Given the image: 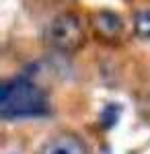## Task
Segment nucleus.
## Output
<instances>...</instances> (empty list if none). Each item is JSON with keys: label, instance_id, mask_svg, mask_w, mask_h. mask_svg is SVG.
Returning <instances> with one entry per match:
<instances>
[{"label": "nucleus", "instance_id": "obj_3", "mask_svg": "<svg viewBox=\"0 0 150 154\" xmlns=\"http://www.w3.org/2000/svg\"><path fill=\"white\" fill-rule=\"evenodd\" d=\"M92 27L97 31V35L101 39H119L121 31H123V23L121 19L117 17L115 12H109V11H101L92 17Z\"/></svg>", "mask_w": 150, "mask_h": 154}, {"label": "nucleus", "instance_id": "obj_4", "mask_svg": "<svg viewBox=\"0 0 150 154\" xmlns=\"http://www.w3.org/2000/svg\"><path fill=\"white\" fill-rule=\"evenodd\" d=\"M41 154H86V146L70 134H60L56 138L47 140L41 148Z\"/></svg>", "mask_w": 150, "mask_h": 154}, {"label": "nucleus", "instance_id": "obj_1", "mask_svg": "<svg viewBox=\"0 0 150 154\" xmlns=\"http://www.w3.org/2000/svg\"><path fill=\"white\" fill-rule=\"evenodd\" d=\"M47 111L45 93L27 78H12L0 91V113L4 119L37 117Z\"/></svg>", "mask_w": 150, "mask_h": 154}, {"label": "nucleus", "instance_id": "obj_2", "mask_svg": "<svg viewBox=\"0 0 150 154\" xmlns=\"http://www.w3.org/2000/svg\"><path fill=\"white\" fill-rule=\"evenodd\" d=\"M45 41L62 54H72L84 43L82 21L72 12L56 14L45 27Z\"/></svg>", "mask_w": 150, "mask_h": 154}, {"label": "nucleus", "instance_id": "obj_5", "mask_svg": "<svg viewBox=\"0 0 150 154\" xmlns=\"http://www.w3.org/2000/svg\"><path fill=\"white\" fill-rule=\"evenodd\" d=\"M134 29L142 39H150V8H140L134 14Z\"/></svg>", "mask_w": 150, "mask_h": 154}]
</instances>
